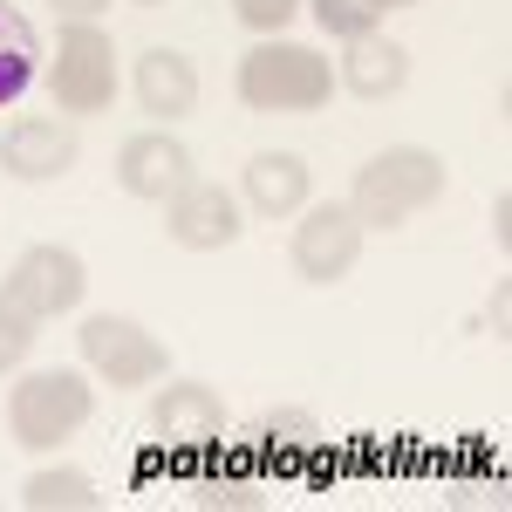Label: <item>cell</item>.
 <instances>
[{
    "instance_id": "obj_1",
    "label": "cell",
    "mask_w": 512,
    "mask_h": 512,
    "mask_svg": "<svg viewBox=\"0 0 512 512\" xmlns=\"http://www.w3.org/2000/svg\"><path fill=\"white\" fill-rule=\"evenodd\" d=\"M444 198V158L424 151V144H390L355 171V192H349V212L362 219V233H390L403 219H417L424 205Z\"/></svg>"
},
{
    "instance_id": "obj_2",
    "label": "cell",
    "mask_w": 512,
    "mask_h": 512,
    "mask_svg": "<svg viewBox=\"0 0 512 512\" xmlns=\"http://www.w3.org/2000/svg\"><path fill=\"white\" fill-rule=\"evenodd\" d=\"M239 103L246 110H267V117H308L328 103V89H335V69H328V55H315L308 41H260V48H246L239 55Z\"/></svg>"
},
{
    "instance_id": "obj_3",
    "label": "cell",
    "mask_w": 512,
    "mask_h": 512,
    "mask_svg": "<svg viewBox=\"0 0 512 512\" xmlns=\"http://www.w3.org/2000/svg\"><path fill=\"white\" fill-rule=\"evenodd\" d=\"M89 410H96V390L82 369H35L7 396V431L28 451H55L62 437H76L89 424Z\"/></svg>"
},
{
    "instance_id": "obj_4",
    "label": "cell",
    "mask_w": 512,
    "mask_h": 512,
    "mask_svg": "<svg viewBox=\"0 0 512 512\" xmlns=\"http://www.w3.org/2000/svg\"><path fill=\"white\" fill-rule=\"evenodd\" d=\"M48 89L69 117H96L117 96V48L96 21H69L55 35V62H48Z\"/></svg>"
},
{
    "instance_id": "obj_5",
    "label": "cell",
    "mask_w": 512,
    "mask_h": 512,
    "mask_svg": "<svg viewBox=\"0 0 512 512\" xmlns=\"http://www.w3.org/2000/svg\"><path fill=\"white\" fill-rule=\"evenodd\" d=\"M82 335V362L110 383V390H144V383H158L164 376V342L144 328V321H130V315H89L76 328Z\"/></svg>"
},
{
    "instance_id": "obj_6",
    "label": "cell",
    "mask_w": 512,
    "mask_h": 512,
    "mask_svg": "<svg viewBox=\"0 0 512 512\" xmlns=\"http://www.w3.org/2000/svg\"><path fill=\"white\" fill-rule=\"evenodd\" d=\"M287 260H294V274L308 280V287H335V280L355 274V260H362V219H355L349 205H301V219H294V239H287Z\"/></svg>"
},
{
    "instance_id": "obj_7",
    "label": "cell",
    "mask_w": 512,
    "mask_h": 512,
    "mask_svg": "<svg viewBox=\"0 0 512 512\" xmlns=\"http://www.w3.org/2000/svg\"><path fill=\"white\" fill-rule=\"evenodd\" d=\"M82 287H89L82 253H69V246H28V253L14 260V274L0 280V301L21 308L28 321H55L82 301Z\"/></svg>"
},
{
    "instance_id": "obj_8",
    "label": "cell",
    "mask_w": 512,
    "mask_h": 512,
    "mask_svg": "<svg viewBox=\"0 0 512 512\" xmlns=\"http://www.w3.org/2000/svg\"><path fill=\"white\" fill-rule=\"evenodd\" d=\"M164 233H171V246H185V253H226L246 233V219H239V198L226 185L185 178L178 192L164 198Z\"/></svg>"
},
{
    "instance_id": "obj_9",
    "label": "cell",
    "mask_w": 512,
    "mask_h": 512,
    "mask_svg": "<svg viewBox=\"0 0 512 512\" xmlns=\"http://www.w3.org/2000/svg\"><path fill=\"white\" fill-rule=\"evenodd\" d=\"M151 431H158L164 451L205 458L226 437V403H219V390H205V383H164L158 403H151Z\"/></svg>"
},
{
    "instance_id": "obj_10",
    "label": "cell",
    "mask_w": 512,
    "mask_h": 512,
    "mask_svg": "<svg viewBox=\"0 0 512 512\" xmlns=\"http://www.w3.org/2000/svg\"><path fill=\"white\" fill-rule=\"evenodd\" d=\"M76 130L55 117H14L0 130V171L7 178H21V185H55V178H69V164H76Z\"/></svg>"
},
{
    "instance_id": "obj_11",
    "label": "cell",
    "mask_w": 512,
    "mask_h": 512,
    "mask_svg": "<svg viewBox=\"0 0 512 512\" xmlns=\"http://www.w3.org/2000/svg\"><path fill=\"white\" fill-rule=\"evenodd\" d=\"M192 178V151L171 137V130H137V137H123V151H117V185L130 198H151V205H164V198L178 192Z\"/></svg>"
},
{
    "instance_id": "obj_12",
    "label": "cell",
    "mask_w": 512,
    "mask_h": 512,
    "mask_svg": "<svg viewBox=\"0 0 512 512\" xmlns=\"http://www.w3.org/2000/svg\"><path fill=\"white\" fill-rule=\"evenodd\" d=\"M137 103L158 123H178L198 110V69L178 48H144L137 55Z\"/></svg>"
},
{
    "instance_id": "obj_13",
    "label": "cell",
    "mask_w": 512,
    "mask_h": 512,
    "mask_svg": "<svg viewBox=\"0 0 512 512\" xmlns=\"http://www.w3.org/2000/svg\"><path fill=\"white\" fill-rule=\"evenodd\" d=\"M308 164L294 158V151H260V158L246 164V178H239V192L246 205L260 212V219H294L301 205H308Z\"/></svg>"
},
{
    "instance_id": "obj_14",
    "label": "cell",
    "mask_w": 512,
    "mask_h": 512,
    "mask_svg": "<svg viewBox=\"0 0 512 512\" xmlns=\"http://www.w3.org/2000/svg\"><path fill=\"white\" fill-rule=\"evenodd\" d=\"M342 82H349L362 103L396 96V89L410 82V55H403V41H390V35H349V48H342Z\"/></svg>"
},
{
    "instance_id": "obj_15",
    "label": "cell",
    "mask_w": 512,
    "mask_h": 512,
    "mask_svg": "<svg viewBox=\"0 0 512 512\" xmlns=\"http://www.w3.org/2000/svg\"><path fill=\"white\" fill-rule=\"evenodd\" d=\"M41 76V35L28 28V14H14L0 0V110H14Z\"/></svg>"
},
{
    "instance_id": "obj_16",
    "label": "cell",
    "mask_w": 512,
    "mask_h": 512,
    "mask_svg": "<svg viewBox=\"0 0 512 512\" xmlns=\"http://www.w3.org/2000/svg\"><path fill=\"white\" fill-rule=\"evenodd\" d=\"M21 506L28 512H96L103 506V492H96V478L76 472V465H55V472H35L21 485Z\"/></svg>"
},
{
    "instance_id": "obj_17",
    "label": "cell",
    "mask_w": 512,
    "mask_h": 512,
    "mask_svg": "<svg viewBox=\"0 0 512 512\" xmlns=\"http://www.w3.org/2000/svg\"><path fill=\"white\" fill-rule=\"evenodd\" d=\"M246 444H253L260 458H308V451H315V417H308V410L253 417V424H246Z\"/></svg>"
},
{
    "instance_id": "obj_18",
    "label": "cell",
    "mask_w": 512,
    "mask_h": 512,
    "mask_svg": "<svg viewBox=\"0 0 512 512\" xmlns=\"http://www.w3.org/2000/svg\"><path fill=\"white\" fill-rule=\"evenodd\" d=\"M308 7H315V21L321 28H328V35H376V28H383V14H390V7H383V0H308Z\"/></svg>"
},
{
    "instance_id": "obj_19",
    "label": "cell",
    "mask_w": 512,
    "mask_h": 512,
    "mask_svg": "<svg viewBox=\"0 0 512 512\" xmlns=\"http://www.w3.org/2000/svg\"><path fill=\"white\" fill-rule=\"evenodd\" d=\"M192 506H267V485L253 472H212L192 478Z\"/></svg>"
},
{
    "instance_id": "obj_20",
    "label": "cell",
    "mask_w": 512,
    "mask_h": 512,
    "mask_svg": "<svg viewBox=\"0 0 512 512\" xmlns=\"http://www.w3.org/2000/svg\"><path fill=\"white\" fill-rule=\"evenodd\" d=\"M35 335H41V321H28L21 308H7V301H0V376L28 362V349H35Z\"/></svg>"
},
{
    "instance_id": "obj_21",
    "label": "cell",
    "mask_w": 512,
    "mask_h": 512,
    "mask_svg": "<svg viewBox=\"0 0 512 512\" xmlns=\"http://www.w3.org/2000/svg\"><path fill=\"white\" fill-rule=\"evenodd\" d=\"M239 28H253V35H280L294 14H301V0H233Z\"/></svg>"
},
{
    "instance_id": "obj_22",
    "label": "cell",
    "mask_w": 512,
    "mask_h": 512,
    "mask_svg": "<svg viewBox=\"0 0 512 512\" xmlns=\"http://www.w3.org/2000/svg\"><path fill=\"white\" fill-rule=\"evenodd\" d=\"M55 14L62 21H96V14H110V0H55Z\"/></svg>"
},
{
    "instance_id": "obj_23",
    "label": "cell",
    "mask_w": 512,
    "mask_h": 512,
    "mask_svg": "<svg viewBox=\"0 0 512 512\" xmlns=\"http://www.w3.org/2000/svg\"><path fill=\"white\" fill-rule=\"evenodd\" d=\"M383 7H417V0H383Z\"/></svg>"
},
{
    "instance_id": "obj_24",
    "label": "cell",
    "mask_w": 512,
    "mask_h": 512,
    "mask_svg": "<svg viewBox=\"0 0 512 512\" xmlns=\"http://www.w3.org/2000/svg\"><path fill=\"white\" fill-rule=\"evenodd\" d=\"M137 7H158V0H137Z\"/></svg>"
}]
</instances>
